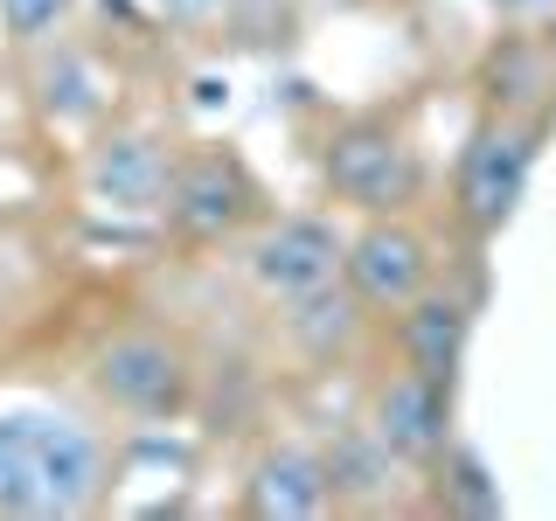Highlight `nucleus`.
I'll use <instances>...</instances> for the list:
<instances>
[{
  "label": "nucleus",
  "instance_id": "7ed1b4c3",
  "mask_svg": "<svg viewBox=\"0 0 556 521\" xmlns=\"http://www.w3.org/2000/svg\"><path fill=\"white\" fill-rule=\"evenodd\" d=\"M327 181L362 208H396L417 188V167L390 132H348V139H334V153H327Z\"/></svg>",
  "mask_w": 556,
  "mask_h": 521
},
{
  "label": "nucleus",
  "instance_id": "6e6552de",
  "mask_svg": "<svg viewBox=\"0 0 556 521\" xmlns=\"http://www.w3.org/2000/svg\"><path fill=\"white\" fill-rule=\"evenodd\" d=\"M320 500H327V466L313 452H278V459L257 466V514L300 521V514H320Z\"/></svg>",
  "mask_w": 556,
  "mask_h": 521
},
{
  "label": "nucleus",
  "instance_id": "ddd939ff",
  "mask_svg": "<svg viewBox=\"0 0 556 521\" xmlns=\"http://www.w3.org/2000/svg\"><path fill=\"white\" fill-rule=\"evenodd\" d=\"M494 8H508V14H543V8H556V0H494Z\"/></svg>",
  "mask_w": 556,
  "mask_h": 521
},
{
  "label": "nucleus",
  "instance_id": "39448f33",
  "mask_svg": "<svg viewBox=\"0 0 556 521\" xmlns=\"http://www.w3.org/2000/svg\"><path fill=\"white\" fill-rule=\"evenodd\" d=\"M376 439L404 459H425V452L445 445V390L431 376H396L390 390L376 396Z\"/></svg>",
  "mask_w": 556,
  "mask_h": 521
},
{
  "label": "nucleus",
  "instance_id": "9d476101",
  "mask_svg": "<svg viewBox=\"0 0 556 521\" xmlns=\"http://www.w3.org/2000/svg\"><path fill=\"white\" fill-rule=\"evenodd\" d=\"M98 188L118 208H153L167 195V161L147 147V139H118V147L98 161Z\"/></svg>",
  "mask_w": 556,
  "mask_h": 521
},
{
  "label": "nucleus",
  "instance_id": "0eeeda50",
  "mask_svg": "<svg viewBox=\"0 0 556 521\" xmlns=\"http://www.w3.org/2000/svg\"><path fill=\"white\" fill-rule=\"evenodd\" d=\"M521 174H529V139L521 132H480V147L466 153V216L501 223L521 195Z\"/></svg>",
  "mask_w": 556,
  "mask_h": 521
},
{
  "label": "nucleus",
  "instance_id": "1a4fd4ad",
  "mask_svg": "<svg viewBox=\"0 0 556 521\" xmlns=\"http://www.w3.org/2000/svg\"><path fill=\"white\" fill-rule=\"evenodd\" d=\"M459 341H466V313L452 300H417V313L404 320V347H410V369L445 382L452 361H459Z\"/></svg>",
  "mask_w": 556,
  "mask_h": 521
},
{
  "label": "nucleus",
  "instance_id": "9b49d317",
  "mask_svg": "<svg viewBox=\"0 0 556 521\" xmlns=\"http://www.w3.org/2000/svg\"><path fill=\"white\" fill-rule=\"evenodd\" d=\"M174 216H181L188 230H202V237L230 230V223L243 216V181H237L223 161H202V167L181 181V202H174Z\"/></svg>",
  "mask_w": 556,
  "mask_h": 521
},
{
  "label": "nucleus",
  "instance_id": "423d86ee",
  "mask_svg": "<svg viewBox=\"0 0 556 521\" xmlns=\"http://www.w3.org/2000/svg\"><path fill=\"white\" fill-rule=\"evenodd\" d=\"M348 271H355V292L369 306H410L425 292V243L410 230H369L348 257Z\"/></svg>",
  "mask_w": 556,
  "mask_h": 521
},
{
  "label": "nucleus",
  "instance_id": "f03ea898",
  "mask_svg": "<svg viewBox=\"0 0 556 521\" xmlns=\"http://www.w3.org/2000/svg\"><path fill=\"white\" fill-rule=\"evenodd\" d=\"M341 271V243L327 223H278V230L251 251V278L278 300H306V292H327Z\"/></svg>",
  "mask_w": 556,
  "mask_h": 521
},
{
  "label": "nucleus",
  "instance_id": "f257e3e1",
  "mask_svg": "<svg viewBox=\"0 0 556 521\" xmlns=\"http://www.w3.org/2000/svg\"><path fill=\"white\" fill-rule=\"evenodd\" d=\"M98 494V439L70 417H0V514H77Z\"/></svg>",
  "mask_w": 556,
  "mask_h": 521
},
{
  "label": "nucleus",
  "instance_id": "20e7f679",
  "mask_svg": "<svg viewBox=\"0 0 556 521\" xmlns=\"http://www.w3.org/2000/svg\"><path fill=\"white\" fill-rule=\"evenodd\" d=\"M98 382H104V396L126 404V410H167V404H181V355L153 334L112 341L104 361H98Z\"/></svg>",
  "mask_w": 556,
  "mask_h": 521
},
{
  "label": "nucleus",
  "instance_id": "4468645a",
  "mask_svg": "<svg viewBox=\"0 0 556 521\" xmlns=\"http://www.w3.org/2000/svg\"><path fill=\"white\" fill-rule=\"evenodd\" d=\"M167 14H202V8H216V0H161Z\"/></svg>",
  "mask_w": 556,
  "mask_h": 521
},
{
  "label": "nucleus",
  "instance_id": "f8f14e48",
  "mask_svg": "<svg viewBox=\"0 0 556 521\" xmlns=\"http://www.w3.org/2000/svg\"><path fill=\"white\" fill-rule=\"evenodd\" d=\"M63 8H70V0H0V14H8V28L22 35V42H28V35H49Z\"/></svg>",
  "mask_w": 556,
  "mask_h": 521
}]
</instances>
